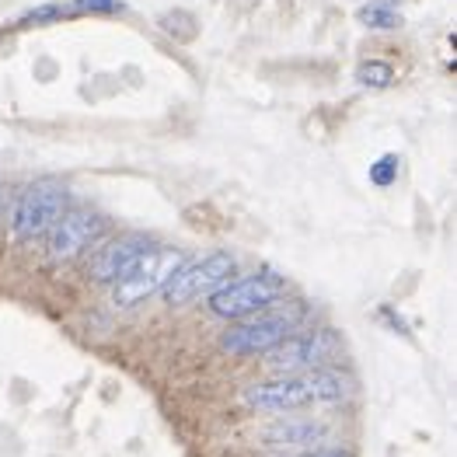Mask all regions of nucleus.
Here are the masks:
<instances>
[{
  "mask_svg": "<svg viewBox=\"0 0 457 457\" xmlns=\"http://www.w3.org/2000/svg\"><path fill=\"white\" fill-rule=\"evenodd\" d=\"M353 395V381L318 367V370H304V374H283L272 381H259L245 387V405H252L255 412H276V416H290L301 409H321V405H339Z\"/></svg>",
  "mask_w": 457,
  "mask_h": 457,
  "instance_id": "nucleus-1",
  "label": "nucleus"
},
{
  "mask_svg": "<svg viewBox=\"0 0 457 457\" xmlns=\"http://www.w3.org/2000/svg\"><path fill=\"white\" fill-rule=\"evenodd\" d=\"M63 210H67V189L56 179L29 182L11 206V237L18 245H36L56 228Z\"/></svg>",
  "mask_w": 457,
  "mask_h": 457,
  "instance_id": "nucleus-2",
  "label": "nucleus"
},
{
  "mask_svg": "<svg viewBox=\"0 0 457 457\" xmlns=\"http://www.w3.org/2000/svg\"><path fill=\"white\" fill-rule=\"evenodd\" d=\"M304 321V307H283V311H262L255 318H245V321H234L228 332H224V353L230 356H262L272 345H279L287 336L297 332V325Z\"/></svg>",
  "mask_w": 457,
  "mask_h": 457,
  "instance_id": "nucleus-3",
  "label": "nucleus"
},
{
  "mask_svg": "<svg viewBox=\"0 0 457 457\" xmlns=\"http://www.w3.org/2000/svg\"><path fill=\"white\" fill-rule=\"evenodd\" d=\"M283 294H287V279L266 269V272L224 283L217 294H210V311L224 321H245L269 311Z\"/></svg>",
  "mask_w": 457,
  "mask_h": 457,
  "instance_id": "nucleus-4",
  "label": "nucleus"
},
{
  "mask_svg": "<svg viewBox=\"0 0 457 457\" xmlns=\"http://www.w3.org/2000/svg\"><path fill=\"white\" fill-rule=\"evenodd\" d=\"M182 266H186V255H182L179 248H157V245H154L151 252L133 266V272L122 276L112 287L115 307L133 311V307H140L144 301H151L154 294H161V290L171 283V276Z\"/></svg>",
  "mask_w": 457,
  "mask_h": 457,
  "instance_id": "nucleus-5",
  "label": "nucleus"
},
{
  "mask_svg": "<svg viewBox=\"0 0 457 457\" xmlns=\"http://www.w3.org/2000/svg\"><path fill=\"white\" fill-rule=\"evenodd\" d=\"M237 272V259L230 252H210L195 262H186L171 276V283L161 290L164 304L168 307H186L199 297L217 294L224 283H230V276Z\"/></svg>",
  "mask_w": 457,
  "mask_h": 457,
  "instance_id": "nucleus-6",
  "label": "nucleus"
},
{
  "mask_svg": "<svg viewBox=\"0 0 457 457\" xmlns=\"http://www.w3.org/2000/svg\"><path fill=\"white\" fill-rule=\"evenodd\" d=\"M339 353V336L332 328H314V332H294L279 345L262 353V367L272 374H304L325 367Z\"/></svg>",
  "mask_w": 457,
  "mask_h": 457,
  "instance_id": "nucleus-7",
  "label": "nucleus"
},
{
  "mask_svg": "<svg viewBox=\"0 0 457 457\" xmlns=\"http://www.w3.org/2000/svg\"><path fill=\"white\" fill-rule=\"evenodd\" d=\"M102 234H105L102 213H95L87 206L63 210L56 228L46 234V255H49V262H74L77 255H84Z\"/></svg>",
  "mask_w": 457,
  "mask_h": 457,
  "instance_id": "nucleus-8",
  "label": "nucleus"
},
{
  "mask_svg": "<svg viewBox=\"0 0 457 457\" xmlns=\"http://www.w3.org/2000/svg\"><path fill=\"white\" fill-rule=\"evenodd\" d=\"M151 248H154V241L147 234H119V237H112L109 245H102V248L95 252L87 272H91L95 283L115 287L122 276L133 272V266H137Z\"/></svg>",
  "mask_w": 457,
  "mask_h": 457,
  "instance_id": "nucleus-9",
  "label": "nucleus"
},
{
  "mask_svg": "<svg viewBox=\"0 0 457 457\" xmlns=\"http://www.w3.org/2000/svg\"><path fill=\"white\" fill-rule=\"evenodd\" d=\"M328 436H332L328 422L318 420H279L269 422L259 433V440L272 451H311V447H321Z\"/></svg>",
  "mask_w": 457,
  "mask_h": 457,
  "instance_id": "nucleus-10",
  "label": "nucleus"
},
{
  "mask_svg": "<svg viewBox=\"0 0 457 457\" xmlns=\"http://www.w3.org/2000/svg\"><path fill=\"white\" fill-rule=\"evenodd\" d=\"M60 7V18H77V14H122L126 4L122 0H67V4H56Z\"/></svg>",
  "mask_w": 457,
  "mask_h": 457,
  "instance_id": "nucleus-11",
  "label": "nucleus"
},
{
  "mask_svg": "<svg viewBox=\"0 0 457 457\" xmlns=\"http://www.w3.org/2000/svg\"><path fill=\"white\" fill-rule=\"evenodd\" d=\"M360 21L374 32H391L402 25V14L391 4H367V7H360Z\"/></svg>",
  "mask_w": 457,
  "mask_h": 457,
  "instance_id": "nucleus-12",
  "label": "nucleus"
},
{
  "mask_svg": "<svg viewBox=\"0 0 457 457\" xmlns=\"http://www.w3.org/2000/svg\"><path fill=\"white\" fill-rule=\"evenodd\" d=\"M356 80L363 84V87H391V80H395V67L391 63H384V60H363L360 67H356Z\"/></svg>",
  "mask_w": 457,
  "mask_h": 457,
  "instance_id": "nucleus-13",
  "label": "nucleus"
},
{
  "mask_svg": "<svg viewBox=\"0 0 457 457\" xmlns=\"http://www.w3.org/2000/svg\"><path fill=\"white\" fill-rule=\"evenodd\" d=\"M398 164H402V161H398L395 154H381V157L370 164V182L381 186V189H387V186L398 179Z\"/></svg>",
  "mask_w": 457,
  "mask_h": 457,
  "instance_id": "nucleus-14",
  "label": "nucleus"
},
{
  "mask_svg": "<svg viewBox=\"0 0 457 457\" xmlns=\"http://www.w3.org/2000/svg\"><path fill=\"white\" fill-rule=\"evenodd\" d=\"M290 457H353V451H349V447H314V451L290 454Z\"/></svg>",
  "mask_w": 457,
  "mask_h": 457,
  "instance_id": "nucleus-15",
  "label": "nucleus"
},
{
  "mask_svg": "<svg viewBox=\"0 0 457 457\" xmlns=\"http://www.w3.org/2000/svg\"><path fill=\"white\" fill-rule=\"evenodd\" d=\"M0 220H4V192H0Z\"/></svg>",
  "mask_w": 457,
  "mask_h": 457,
  "instance_id": "nucleus-16",
  "label": "nucleus"
}]
</instances>
